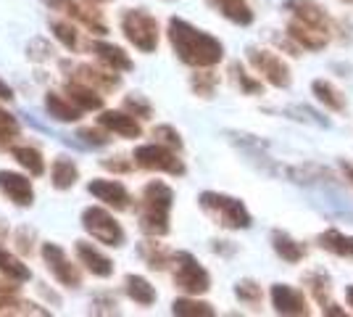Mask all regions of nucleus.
<instances>
[{
  "instance_id": "f257e3e1",
  "label": "nucleus",
  "mask_w": 353,
  "mask_h": 317,
  "mask_svg": "<svg viewBox=\"0 0 353 317\" xmlns=\"http://www.w3.org/2000/svg\"><path fill=\"white\" fill-rule=\"evenodd\" d=\"M169 43L174 48L176 59L195 69H206V66H216L224 59V46L214 35L192 27L185 19H169Z\"/></svg>"
},
{
  "instance_id": "f03ea898",
  "label": "nucleus",
  "mask_w": 353,
  "mask_h": 317,
  "mask_svg": "<svg viewBox=\"0 0 353 317\" xmlns=\"http://www.w3.org/2000/svg\"><path fill=\"white\" fill-rule=\"evenodd\" d=\"M172 204H174V191L161 180L148 182L140 196V206H137V225L145 236L161 238L169 233V214H172Z\"/></svg>"
},
{
  "instance_id": "7ed1b4c3",
  "label": "nucleus",
  "mask_w": 353,
  "mask_h": 317,
  "mask_svg": "<svg viewBox=\"0 0 353 317\" xmlns=\"http://www.w3.org/2000/svg\"><path fill=\"white\" fill-rule=\"evenodd\" d=\"M198 204L216 225L227 227V230H245V227H250V211L245 209V204L240 198L206 191V193L198 196Z\"/></svg>"
},
{
  "instance_id": "20e7f679",
  "label": "nucleus",
  "mask_w": 353,
  "mask_h": 317,
  "mask_svg": "<svg viewBox=\"0 0 353 317\" xmlns=\"http://www.w3.org/2000/svg\"><path fill=\"white\" fill-rule=\"evenodd\" d=\"M124 37L143 53H153L159 48V21L148 14L145 8H130L121 16Z\"/></svg>"
},
{
  "instance_id": "39448f33",
  "label": "nucleus",
  "mask_w": 353,
  "mask_h": 317,
  "mask_svg": "<svg viewBox=\"0 0 353 317\" xmlns=\"http://www.w3.org/2000/svg\"><path fill=\"white\" fill-rule=\"evenodd\" d=\"M174 286L185 291L188 296H201L211 288L208 270L192 257L190 251H176L174 254Z\"/></svg>"
},
{
  "instance_id": "423d86ee",
  "label": "nucleus",
  "mask_w": 353,
  "mask_h": 317,
  "mask_svg": "<svg viewBox=\"0 0 353 317\" xmlns=\"http://www.w3.org/2000/svg\"><path fill=\"white\" fill-rule=\"evenodd\" d=\"M134 164L150 169V172H166V175H185V162L176 156L174 148L163 146V143H145V146H137L132 153Z\"/></svg>"
},
{
  "instance_id": "0eeeda50",
  "label": "nucleus",
  "mask_w": 353,
  "mask_h": 317,
  "mask_svg": "<svg viewBox=\"0 0 353 317\" xmlns=\"http://www.w3.org/2000/svg\"><path fill=\"white\" fill-rule=\"evenodd\" d=\"M82 227L88 230L90 236L95 238L98 243H103V246H124V227L119 225L117 220H114V214L103 206H88V209L82 211Z\"/></svg>"
},
{
  "instance_id": "6e6552de",
  "label": "nucleus",
  "mask_w": 353,
  "mask_h": 317,
  "mask_svg": "<svg viewBox=\"0 0 353 317\" xmlns=\"http://www.w3.org/2000/svg\"><path fill=\"white\" fill-rule=\"evenodd\" d=\"M248 61L250 66L264 77L269 85H274V88H290V82H293L290 69H288V64L277 53L261 50V48H248Z\"/></svg>"
},
{
  "instance_id": "1a4fd4ad",
  "label": "nucleus",
  "mask_w": 353,
  "mask_h": 317,
  "mask_svg": "<svg viewBox=\"0 0 353 317\" xmlns=\"http://www.w3.org/2000/svg\"><path fill=\"white\" fill-rule=\"evenodd\" d=\"M61 66H63V72H69L72 79L88 82L90 88H95V90H101V93H111V90H119V88H121V77H119V72L108 69V66L98 69V66H90V64H69V61H63Z\"/></svg>"
},
{
  "instance_id": "9d476101",
  "label": "nucleus",
  "mask_w": 353,
  "mask_h": 317,
  "mask_svg": "<svg viewBox=\"0 0 353 317\" xmlns=\"http://www.w3.org/2000/svg\"><path fill=\"white\" fill-rule=\"evenodd\" d=\"M43 259L48 265L50 275L59 280L61 286L66 288H79L82 286V272L77 265H72V259L66 257V251L59 243H43Z\"/></svg>"
},
{
  "instance_id": "9b49d317",
  "label": "nucleus",
  "mask_w": 353,
  "mask_h": 317,
  "mask_svg": "<svg viewBox=\"0 0 353 317\" xmlns=\"http://www.w3.org/2000/svg\"><path fill=\"white\" fill-rule=\"evenodd\" d=\"M282 8L290 14V19L303 21V24H309L314 30L324 32V35H330V30H332L330 16H327V11H324L316 0H285Z\"/></svg>"
},
{
  "instance_id": "f8f14e48",
  "label": "nucleus",
  "mask_w": 353,
  "mask_h": 317,
  "mask_svg": "<svg viewBox=\"0 0 353 317\" xmlns=\"http://www.w3.org/2000/svg\"><path fill=\"white\" fill-rule=\"evenodd\" d=\"M88 191H90V196H95L101 204H105L108 209H114V211H124L132 206L130 191L119 180H90Z\"/></svg>"
},
{
  "instance_id": "ddd939ff",
  "label": "nucleus",
  "mask_w": 353,
  "mask_h": 317,
  "mask_svg": "<svg viewBox=\"0 0 353 317\" xmlns=\"http://www.w3.org/2000/svg\"><path fill=\"white\" fill-rule=\"evenodd\" d=\"M0 193L8 201H14L16 206H32L34 204V191H32L30 177H24L19 172L0 169Z\"/></svg>"
},
{
  "instance_id": "4468645a",
  "label": "nucleus",
  "mask_w": 353,
  "mask_h": 317,
  "mask_svg": "<svg viewBox=\"0 0 353 317\" xmlns=\"http://www.w3.org/2000/svg\"><path fill=\"white\" fill-rule=\"evenodd\" d=\"M269 296H272V307H274V312H280V315H298V317L309 315L306 296H303L298 288L277 283V286H272Z\"/></svg>"
},
{
  "instance_id": "2eb2a0df",
  "label": "nucleus",
  "mask_w": 353,
  "mask_h": 317,
  "mask_svg": "<svg viewBox=\"0 0 353 317\" xmlns=\"http://www.w3.org/2000/svg\"><path fill=\"white\" fill-rule=\"evenodd\" d=\"M98 124H101L103 130H108V133H114V135H119V137H130V140L143 135V127H140L137 117L130 114V111H124V108H121V111H103V114L98 117Z\"/></svg>"
},
{
  "instance_id": "dca6fc26",
  "label": "nucleus",
  "mask_w": 353,
  "mask_h": 317,
  "mask_svg": "<svg viewBox=\"0 0 353 317\" xmlns=\"http://www.w3.org/2000/svg\"><path fill=\"white\" fill-rule=\"evenodd\" d=\"M74 251H77L79 265H85V270L92 272L95 278H111L114 275V262L105 257L101 249H95L90 241H77Z\"/></svg>"
},
{
  "instance_id": "f3484780",
  "label": "nucleus",
  "mask_w": 353,
  "mask_h": 317,
  "mask_svg": "<svg viewBox=\"0 0 353 317\" xmlns=\"http://www.w3.org/2000/svg\"><path fill=\"white\" fill-rule=\"evenodd\" d=\"M90 50H92V56L101 61L103 66H108V69H114V72H132L134 64L132 59L124 53V48L114 46V43H103V40H95L92 46H90Z\"/></svg>"
},
{
  "instance_id": "a211bd4d",
  "label": "nucleus",
  "mask_w": 353,
  "mask_h": 317,
  "mask_svg": "<svg viewBox=\"0 0 353 317\" xmlns=\"http://www.w3.org/2000/svg\"><path fill=\"white\" fill-rule=\"evenodd\" d=\"M63 14L74 19V21H79L82 27H88L92 35H105L108 27H105L103 16L98 14L90 3H79V0H66V6H63Z\"/></svg>"
},
{
  "instance_id": "6ab92c4d",
  "label": "nucleus",
  "mask_w": 353,
  "mask_h": 317,
  "mask_svg": "<svg viewBox=\"0 0 353 317\" xmlns=\"http://www.w3.org/2000/svg\"><path fill=\"white\" fill-rule=\"evenodd\" d=\"M66 95H69L82 111H101V108H103V95H101V90L90 88L88 82H79V79H72V77H69V82H66Z\"/></svg>"
},
{
  "instance_id": "aec40b11",
  "label": "nucleus",
  "mask_w": 353,
  "mask_h": 317,
  "mask_svg": "<svg viewBox=\"0 0 353 317\" xmlns=\"http://www.w3.org/2000/svg\"><path fill=\"white\" fill-rule=\"evenodd\" d=\"M288 35H290L303 50H322V48L330 43V35L314 30V27L303 24V21H295V19H290V24H288Z\"/></svg>"
},
{
  "instance_id": "412c9836",
  "label": "nucleus",
  "mask_w": 353,
  "mask_h": 317,
  "mask_svg": "<svg viewBox=\"0 0 353 317\" xmlns=\"http://www.w3.org/2000/svg\"><path fill=\"white\" fill-rule=\"evenodd\" d=\"M303 283L309 286V291L314 294V299L319 302L324 315H345L343 309H338V304L330 302V278H327L324 272H309V275L303 278Z\"/></svg>"
},
{
  "instance_id": "4be33fe9",
  "label": "nucleus",
  "mask_w": 353,
  "mask_h": 317,
  "mask_svg": "<svg viewBox=\"0 0 353 317\" xmlns=\"http://www.w3.org/2000/svg\"><path fill=\"white\" fill-rule=\"evenodd\" d=\"M211 8H216L224 19H230L237 27H248L253 24V11L245 0H206Z\"/></svg>"
},
{
  "instance_id": "5701e85b",
  "label": "nucleus",
  "mask_w": 353,
  "mask_h": 317,
  "mask_svg": "<svg viewBox=\"0 0 353 317\" xmlns=\"http://www.w3.org/2000/svg\"><path fill=\"white\" fill-rule=\"evenodd\" d=\"M45 108H48V114L56 122H77L82 117V108L74 104L72 98H66V95L53 90L45 95Z\"/></svg>"
},
{
  "instance_id": "b1692460",
  "label": "nucleus",
  "mask_w": 353,
  "mask_h": 317,
  "mask_svg": "<svg viewBox=\"0 0 353 317\" xmlns=\"http://www.w3.org/2000/svg\"><path fill=\"white\" fill-rule=\"evenodd\" d=\"M79 180V166L74 164L72 159H66V156H59L53 166H50V182H53V188L56 191H69L74 188Z\"/></svg>"
},
{
  "instance_id": "393cba45",
  "label": "nucleus",
  "mask_w": 353,
  "mask_h": 317,
  "mask_svg": "<svg viewBox=\"0 0 353 317\" xmlns=\"http://www.w3.org/2000/svg\"><path fill=\"white\" fill-rule=\"evenodd\" d=\"M272 246H274V251H277V257L285 259V262H301V259L306 257V246L303 243H298L293 236H288V233H282V230H274L272 233Z\"/></svg>"
},
{
  "instance_id": "a878e982",
  "label": "nucleus",
  "mask_w": 353,
  "mask_h": 317,
  "mask_svg": "<svg viewBox=\"0 0 353 317\" xmlns=\"http://www.w3.org/2000/svg\"><path fill=\"white\" fill-rule=\"evenodd\" d=\"M124 291H127V296H130L134 304H140V307H150V304H156V299H159L156 288L150 286L143 275H127Z\"/></svg>"
},
{
  "instance_id": "bb28decb",
  "label": "nucleus",
  "mask_w": 353,
  "mask_h": 317,
  "mask_svg": "<svg viewBox=\"0 0 353 317\" xmlns=\"http://www.w3.org/2000/svg\"><path fill=\"white\" fill-rule=\"evenodd\" d=\"M316 243H319V249L330 251V254L353 259V236H343L340 230H324L316 238Z\"/></svg>"
},
{
  "instance_id": "cd10ccee",
  "label": "nucleus",
  "mask_w": 353,
  "mask_h": 317,
  "mask_svg": "<svg viewBox=\"0 0 353 317\" xmlns=\"http://www.w3.org/2000/svg\"><path fill=\"white\" fill-rule=\"evenodd\" d=\"M11 156H14L16 164L21 166V169L30 172L32 177L45 175V159L34 146H11Z\"/></svg>"
},
{
  "instance_id": "c85d7f7f",
  "label": "nucleus",
  "mask_w": 353,
  "mask_h": 317,
  "mask_svg": "<svg viewBox=\"0 0 353 317\" xmlns=\"http://www.w3.org/2000/svg\"><path fill=\"white\" fill-rule=\"evenodd\" d=\"M311 90L316 95V101L327 106L330 111H343V108H345V95H343L332 82H327V79H314Z\"/></svg>"
},
{
  "instance_id": "c756f323",
  "label": "nucleus",
  "mask_w": 353,
  "mask_h": 317,
  "mask_svg": "<svg viewBox=\"0 0 353 317\" xmlns=\"http://www.w3.org/2000/svg\"><path fill=\"white\" fill-rule=\"evenodd\" d=\"M137 251H140V257H143V262H145L150 270H159V272L166 270L169 262L174 259L166 249H163L161 243H156V241H143Z\"/></svg>"
},
{
  "instance_id": "7c9ffc66",
  "label": "nucleus",
  "mask_w": 353,
  "mask_h": 317,
  "mask_svg": "<svg viewBox=\"0 0 353 317\" xmlns=\"http://www.w3.org/2000/svg\"><path fill=\"white\" fill-rule=\"evenodd\" d=\"M0 272H3L8 280H19V283H24V280H30L32 278L30 267H27L19 257L8 254L3 246H0Z\"/></svg>"
},
{
  "instance_id": "2f4dec72",
  "label": "nucleus",
  "mask_w": 353,
  "mask_h": 317,
  "mask_svg": "<svg viewBox=\"0 0 353 317\" xmlns=\"http://www.w3.org/2000/svg\"><path fill=\"white\" fill-rule=\"evenodd\" d=\"M172 315L179 317H214L216 309L208 302H198V299H176L172 304Z\"/></svg>"
},
{
  "instance_id": "473e14b6",
  "label": "nucleus",
  "mask_w": 353,
  "mask_h": 317,
  "mask_svg": "<svg viewBox=\"0 0 353 317\" xmlns=\"http://www.w3.org/2000/svg\"><path fill=\"white\" fill-rule=\"evenodd\" d=\"M50 32H53V37H56L66 50H72V53L79 50V32H77V27H74L72 21L53 19V21H50Z\"/></svg>"
},
{
  "instance_id": "72a5a7b5",
  "label": "nucleus",
  "mask_w": 353,
  "mask_h": 317,
  "mask_svg": "<svg viewBox=\"0 0 353 317\" xmlns=\"http://www.w3.org/2000/svg\"><path fill=\"white\" fill-rule=\"evenodd\" d=\"M216 85H219V75H216V72H211V66L198 69V72L190 77L192 93H195V95H201V98H211L214 90H216Z\"/></svg>"
},
{
  "instance_id": "f704fd0d",
  "label": "nucleus",
  "mask_w": 353,
  "mask_h": 317,
  "mask_svg": "<svg viewBox=\"0 0 353 317\" xmlns=\"http://www.w3.org/2000/svg\"><path fill=\"white\" fill-rule=\"evenodd\" d=\"M19 133H21V127H19L16 117H11L6 108H0V151H11L14 137H19Z\"/></svg>"
},
{
  "instance_id": "c9c22d12",
  "label": "nucleus",
  "mask_w": 353,
  "mask_h": 317,
  "mask_svg": "<svg viewBox=\"0 0 353 317\" xmlns=\"http://www.w3.org/2000/svg\"><path fill=\"white\" fill-rule=\"evenodd\" d=\"M235 296L245 307H261V302H264V288L259 286L256 280H240L235 286Z\"/></svg>"
},
{
  "instance_id": "e433bc0d",
  "label": "nucleus",
  "mask_w": 353,
  "mask_h": 317,
  "mask_svg": "<svg viewBox=\"0 0 353 317\" xmlns=\"http://www.w3.org/2000/svg\"><path fill=\"white\" fill-rule=\"evenodd\" d=\"M230 75H232L235 85L245 93V95H259V93L264 90V85H261L259 79H253L250 75H245V69H243L240 64H232V66H230Z\"/></svg>"
},
{
  "instance_id": "4c0bfd02",
  "label": "nucleus",
  "mask_w": 353,
  "mask_h": 317,
  "mask_svg": "<svg viewBox=\"0 0 353 317\" xmlns=\"http://www.w3.org/2000/svg\"><path fill=\"white\" fill-rule=\"evenodd\" d=\"M124 111L134 114L137 119H150V117H153V106L148 104L143 95H137V93L124 98Z\"/></svg>"
},
{
  "instance_id": "58836bf2",
  "label": "nucleus",
  "mask_w": 353,
  "mask_h": 317,
  "mask_svg": "<svg viewBox=\"0 0 353 317\" xmlns=\"http://www.w3.org/2000/svg\"><path fill=\"white\" fill-rule=\"evenodd\" d=\"M153 137L163 143V146H169V148H174V151H182V135L176 133L172 124H159L156 130H153Z\"/></svg>"
},
{
  "instance_id": "ea45409f",
  "label": "nucleus",
  "mask_w": 353,
  "mask_h": 317,
  "mask_svg": "<svg viewBox=\"0 0 353 317\" xmlns=\"http://www.w3.org/2000/svg\"><path fill=\"white\" fill-rule=\"evenodd\" d=\"M27 56H30L32 61L53 59V46H50L48 40H43V37H37V40H32L30 46H27Z\"/></svg>"
},
{
  "instance_id": "a19ab883",
  "label": "nucleus",
  "mask_w": 353,
  "mask_h": 317,
  "mask_svg": "<svg viewBox=\"0 0 353 317\" xmlns=\"http://www.w3.org/2000/svg\"><path fill=\"white\" fill-rule=\"evenodd\" d=\"M111 133L105 130V133H101V130H92V127H82L79 133H77V137H82V143H88V146H108L111 143Z\"/></svg>"
},
{
  "instance_id": "79ce46f5",
  "label": "nucleus",
  "mask_w": 353,
  "mask_h": 317,
  "mask_svg": "<svg viewBox=\"0 0 353 317\" xmlns=\"http://www.w3.org/2000/svg\"><path fill=\"white\" fill-rule=\"evenodd\" d=\"M92 312H98V315H114L117 312V296L114 294H98V296H92Z\"/></svg>"
},
{
  "instance_id": "37998d69",
  "label": "nucleus",
  "mask_w": 353,
  "mask_h": 317,
  "mask_svg": "<svg viewBox=\"0 0 353 317\" xmlns=\"http://www.w3.org/2000/svg\"><path fill=\"white\" fill-rule=\"evenodd\" d=\"M101 164H103V169H111V172H119V175H127V172H132V164H130V159H124V156H111V159H103Z\"/></svg>"
},
{
  "instance_id": "c03bdc74",
  "label": "nucleus",
  "mask_w": 353,
  "mask_h": 317,
  "mask_svg": "<svg viewBox=\"0 0 353 317\" xmlns=\"http://www.w3.org/2000/svg\"><path fill=\"white\" fill-rule=\"evenodd\" d=\"M32 238H34V233H32L30 227H19L16 230V249L21 254H32Z\"/></svg>"
},
{
  "instance_id": "a18cd8bd",
  "label": "nucleus",
  "mask_w": 353,
  "mask_h": 317,
  "mask_svg": "<svg viewBox=\"0 0 353 317\" xmlns=\"http://www.w3.org/2000/svg\"><path fill=\"white\" fill-rule=\"evenodd\" d=\"M0 101H14V90L0 79Z\"/></svg>"
},
{
  "instance_id": "49530a36",
  "label": "nucleus",
  "mask_w": 353,
  "mask_h": 317,
  "mask_svg": "<svg viewBox=\"0 0 353 317\" xmlns=\"http://www.w3.org/2000/svg\"><path fill=\"white\" fill-rule=\"evenodd\" d=\"M43 3L50 11H63V6H66V0H43Z\"/></svg>"
},
{
  "instance_id": "de8ad7c7",
  "label": "nucleus",
  "mask_w": 353,
  "mask_h": 317,
  "mask_svg": "<svg viewBox=\"0 0 353 317\" xmlns=\"http://www.w3.org/2000/svg\"><path fill=\"white\" fill-rule=\"evenodd\" d=\"M343 172H345V177L353 182V164H343Z\"/></svg>"
},
{
  "instance_id": "09e8293b",
  "label": "nucleus",
  "mask_w": 353,
  "mask_h": 317,
  "mask_svg": "<svg viewBox=\"0 0 353 317\" xmlns=\"http://www.w3.org/2000/svg\"><path fill=\"white\" fill-rule=\"evenodd\" d=\"M345 296H348V304L353 307V286H348V291H345Z\"/></svg>"
},
{
  "instance_id": "8fccbe9b",
  "label": "nucleus",
  "mask_w": 353,
  "mask_h": 317,
  "mask_svg": "<svg viewBox=\"0 0 353 317\" xmlns=\"http://www.w3.org/2000/svg\"><path fill=\"white\" fill-rule=\"evenodd\" d=\"M90 3H111V0H90Z\"/></svg>"
},
{
  "instance_id": "3c124183",
  "label": "nucleus",
  "mask_w": 353,
  "mask_h": 317,
  "mask_svg": "<svg viewBox=\"0 0 353 317\" xmlns=\"http://www.w3.org/2000/svg\"><path fill=\"white\" fill-rule=\"evenodd\" d=\"M345 3H353V0H345Z\"/></svg>"
}]
</instances>
